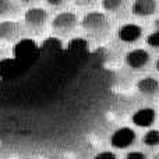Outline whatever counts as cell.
<instances>
[{
  "instance_id": "obj_1",
  "label": "cell",
  "mask_w": 159,
  "mask_h": 159,
  "mask_svg": "<svg viewBox=\"0 0 159 159\" xmlns=\"http://www.w3.org/2000/svg\"><path fill=\"white\" fill-rule=\"evenodd\" d=\"M81 25L88 34L91 35H102L109 31V18L105 13L101 11H91L84 16Z\"/></svg>"
},
{
  "instance_id": "obj_2",
  "label": "cell",
  "mask_w": 159,
  "mask_h": 159,
  "mask_svg": "<svg viewBox=\"0 0 159 159\" xmlns=\"http://www.w3.org/2000/svg\"><path fill=\"white\" fill-rule=\"evenodd\" d=\"M77 16L71 11H63L59 13L55 18L52 20V30L53 32L59 34V35H67L71 31H74V28L77 27Z\"/></svg>"
},
{
  "instance_id": "obj_3",
  "label": "cell",
  "mask_w": 159,
  "mask_h": 159,
  "mask_svg": "<svg viewBox=\"0 0 159 159\" xmlns=\"http://www.w3.org/2000/svg\"><path fill=\"white\" fill-rule=\"evenodd\" d=\"M135 141V133L130 127H120L116 131H113L112 137H110V144L112 147L117 149L129 148L134 144Z\"/></svg>"
},
{
  "instance_id": "obj_4",
  "label": "cell",
  "mask_w": 159,
  "mask_h": 159,
  "mask_svg": "<svg viewBox=\"0 0 159 159\" xmlns=\"http://www.w3.org/2000/svg\"><path fill=\"white\" fill-rule=\"evenodd\" d=\"M24 21L30 28H42L48 21V11L42 7H30L24 14Z\"/></svg>"
},
{
  "instance_id": "obj_5",
  "label": "cell",
  "mask_w": 159,
  "mask_h": 159,
  "mask_svg": "<svg viewBox=\"0 0 159 159\" xmlns=\"http://www.w3.org/2000/svg\"><path fill=\"white\" fill-rule=\"evenodd\" d=\"M22 28L17 21L13 20H4L0 22V41H16L20 36Z\"/></svg>"
},
{
  "instance_id": "obj_6",
  "label": "cell",
  "mask_w": 159,
  "mask_h": 159,
  "mask_svg": "<svg viewBox=\"0 0 159 159\" xmlns=\"http://www.w3.org/2000/svg\"><path fill=\"white\" fill-rule=\"evenodd\" d=\"M119 39L121 42H126V43H131V42H135L141 38L143 35V28L137 24H133V22H129V24H123L120 28H119Z\"/></svg>"
},
{
  "instance_id": "obj_7",
  "label": "cell",
  "mask_w": 159,
  "mask_h": 159,
  "mask_svg": "<svg viewBox=\"0 0 159 159\" xmlns=\"http://www.w3.org/2000/svg\"><path fill=\"white\" fill-rule=\"evenodd\" d=\"M126 63L134 70L143 69L149 63V53L145 49H133L126 55Z\"/></svg>"
},
{
  "instance_id": "obj_8",
  "label": "cell",
  "mask_w": 159,
  "mask_h": 159,
  "mask_svg": "<svg viewBox=\"0 0 159 159\" xmlns=\"http://www.w3.org/2000/svg\"><path fill=\"white\" fill-rule=\"evenodd\" d=\"M155 119H157V113H155V110L152 107H141V109L135 110L131 116L133 123L138 127L152 126Z\"/></svg>"
},
{
  "instance_id": "obj_9",
  "label": "cell",
  "mask_w": 159,
  "mask_h": 159,
  "mask_svg": "<svg viewBox=\"0 0 159 159\" xmlns=\"http://www.w3.org/2000/svg\"><path fill=\"white\" fill-rule=\"evenodd\" d=\"M157 2L155 0H135L131 6V10L134 16L138 17H147L152 16L157 11Z\"/></svg>"
},
{
  "instance_id": "obj_10",
  "label": "cell",
  "mask_w": 159,
  "mask_h": 159,
  "mask_svg": "<svg viewBox=\"0 0 159 159\" xmlns=\"http://www.w3.org/2000/svg\"><path fill=\"white\" fill-rule=\"evenodd\" d=\"M137 89L145 96H154L159 92V81L154 77H144L137 82Z\"/></svg>"
},
{
  "instance_id": "obj_11",
  "label": "cell",
  "mask_w": 159,
  "mask_h": 159,
  "mask_svg": "<svg viewBox=\"0 0 159 159\" xmlns=\"http://www.w3.org/2000/svg\"><path fill=\"white\" fill-rule=\"evenodd\" d=\"M18 13V4L10 0H0V17H11Z\"/></svg>"
},
{
  "instance_id": "obj_12",
  "label": "cell",
  "mask_w": 159,
  "mask_h": 159,
  "mask_svg": "<svg viewBox=\"0 0 159 159\" xmlns=\"http://www.w3.org/2000/svg\"><path fill=\"white\" fill-rule=\"evenodd\" d=\"M143 141L145 145L149 147H157L159 145V130H149L144 134Z\"/></svg>"
},
{
  "instance_id": "obj_13",
  "label": "cell",
  "mask_w": 159,
  "mask_h": 159,
  "mask_svg": "<svg viewBox=\"0 0 159 159\" xmlns=\"http://www.w3.org/2000/svg\"><path fill=\"white\" fill-rule=\"evenodd\" d=\"M121 6V0H103L102 2V7L107 11H113Z\"/></svg>"
},
{
  "instance_id": "obj_14",
  "label": "cell",
  "mask_w": 159,
  "mask_h": 159,
  "mask_svg": "<svg viewBox=\"0 0 159 159\" xmlns=\"http://www.w3.org/2000/svg\"><path fill=\"white\" fill-rule=\"evenodd\" d=\"M147 43L151 48H159V31H154L152 34H149L147 38Z\"/></svg>"
},
{
  "instance_id": "obj_15",
  "label": "cell",
  "mask_w": 159,
  "mask_h": 159,
  "mask_svg": "<svg viewBox=\"0 0 159 159\" xmlns=\"http://www.w3.org/2000/svg\"><path fill=\"white\" fill-rule=\"evenodd\" d=\"M93 159H117L116 158V155L113 154V152L110 151H103V152H99L98 155H96Z\"/></svg>"
},
{
  "instance_id": "obj_16",
  "label": "cell",
  "mask_w": 159,
  "mask_h": 159,
  "mask_svg": "<svg viewBox=\"0 0 159 159\" xmlns=\"http://www.w3.org/2000/svg\"><path fill=\"white\" fill-rule=\"evenodd\" d=\"M126 159H145V155L140 151H131L127 154Z\"/></svg>"
},
{
  "instance_id": "obj_17",
  "label": "cell",
  "mask_w": 159,
  "mask_h": 159,
  "mask_svg": "<svg viewBox=\"0 0 159 159\" xmlns=\"http://www.w3.org/2000/svg\"><path fill=\"white\" fill-rule=\"evenodd\" d=\"M48 4H50V6H60V4H63V2H52V0H49V2H48Z\"/></svg>"
},
{
  "instance_id": "obj_18",
  "label": "cell",
  "mask_w": 159,
  "mask_h": 159,
  "mask_svg": "<svg viewBox=\"0 0 159 159\" xmlns=\"http://www.w3.org/2000/svg\"><path fill=\"white\" fill-rule=\"evenodd\" d=\"M78 6H87V4H92V2H77Z\"/></svg>"
},
{
  "instance_id": "obj_19",
  "label": "cell",
  "mask_w": 159,
  "mask_h": 159,
  "mask_svg": "<svg viewBox=\"0 0 159 159\" xmlns=\"http://www.w3.org/2000/svg\"><path fill=\"white\" fill-rule=\"evenodd\" d=\"M155 27L158 28V31H159V18L157 20V21H155Z\"/></svg>"
},
{
  "instance_id": "obj_20",
  "label": "cell",
  "mask_w": 159,
  "mask_h": 159,
  "mask_svg": "<svg viewBox=\"0 0 159 159\" xmlns=\"http://www.w3.org/2000/svg\"><path fill=\"white\" fill-rule=\"evenodd\" d=\"M157 70H158V71H159V59H158V60H157Z\"/></svg>"
},
{
  "instance_id": "obj_21",
  "label": "cell",
  "mask_w": 159,
  "mask_h": 159,
  "mask_svg": "<svg viewBox=\"0 0 159 159\" xmlns=\"http://www.w3.org/2000/svg\"><path fill=\"white\" fill-rule=\"evenodd\" d=\"M0 52H2V50H0Z\"/></svg>"
}]
</instances>
